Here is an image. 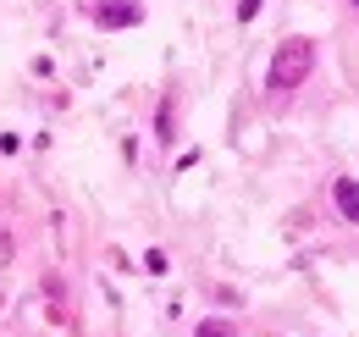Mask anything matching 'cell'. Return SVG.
<instances>
[{
  "mask_svg": "<svg viewBox=\"0 0 359 337\" xmlns=\"http://www.w3.org/2000/svg\"><path fill=\"white\" fill-rule=\"evenodd\" d=\"M310 67H315V39H282L276 44V55H271V100H282V94H293V88L310 78Z\"/></svg>",
  "mask_w": 359,
  "mask_h": 337,
  "instance_id": "6da1fadb",
  "label": "cell"
},
{
  "mask_svg": "<svg viewBox=\"0 0 359 337\" xmlns=\"http://www.w3.org/2000/svg\"><path fill=\"white\" fill-rule=\"evenodd\" d=\"M94 22L100 28H133V22H144V6L138 0H100L94 6Z\"/></svg>",
  "mask_w": 359,
  "mask_h": 337,
  "instance_id": "7a4b0ae2",
  "label": "cell"
},
{
  "mask_svg": "<svg viewBox=\"0 0 359 337\" xmlns=\"http://www.w3.org/2000/svg\"><path fill=\"white\" fill-rule=\"evenodd\" d=\"M332 199H337L343 221H359V177H337L332 183Z\"/></svg>",
  "mask_w": 359,
  "mask_h": 337,
  "instance_id": "3957f363",
  "label": "cell"
},
{
  "mask_svg": "<svg viewBox=\"0 0 359 337\" xmlns=\"http://www.w3.org/2000/svg\"><path fill=\"white\" fill-rule=\"evenodd\" d=\"M45 298H50V321H67V298H61V277H45Z\"/></svg>",
  "mask_w": 359,
  "mask_h": 337,
  "instance_id": "277c9868",
  "label": "cell"
},
{
  "mask_svg": "<svg viewBox=\"0 0 359 337\" xmlns=\"http://www.w3.org/2000/svg\"><path fill=\"white\" fill-rule=\"evenodd\" d=\"M199 337H238L232 321H199Z\"/></svg>",
  "mask_w": 359,
  "mask_h": 337,
  "instance_id": "5b68a950",
  "label": "cell"
},
{
  "mask_svg": "<svg viewBox=\"0 0 359 337\" xmlns=\"http://www.w3.org/2000/svg\"><path fill=\"white\" fill-rule=\"evenodd\" d=\"M144 271H149V277H166V254L149 249V254H144Z\"/></svg>",
  "mask_w": 359,
  "mask_h": 337,
  "instance_id": "8992f818",
  "label": "cell"
},
{
  "mask_svg": "<svg viewBox=\"0 0 359 337\" xmlns=\"http://www.w3.org/2000/svg\"><path fill=\"white\" fill-rule=\"evenodd\" d=\"M260 17V0H238V22H255Z\"/></svg>",
  "mask_w": 359,
  "mask_h": 337,
  "instance_id": "52a82bcc",
  "label": "cell"
},
{
  "mask_svg": "<svg viewBox=\"0 0 359 337\" xmlns=\"http://www.w3.org/2000/svg\"><path fill=\"white\" fill-rule=\"evenodd\" d=\"M354 6H359V0H354Z\"/></svg>",
  "mask_w": 359,
  "mask_h": 337,
  "instance_id": "ba28073f",
  "label": "cell"
}]
</instances>
